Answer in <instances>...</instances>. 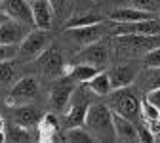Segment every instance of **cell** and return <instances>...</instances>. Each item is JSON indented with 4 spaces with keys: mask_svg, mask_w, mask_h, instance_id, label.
<instances>
[{
    "mask_svg": "<svg viewBox=\"0 0 160 143\" xmlns=\"http://www.w3.org/2000/svg\"><path fill=\"white\" fill-rule=\"evenodd\" d=\"M84 128L93 135L95 141H116L112 111L105 103H92L90 105L86 118H84Z\"/></svg>",
    "mask_w": 160,
    "mask_h": 143,
    "instance_id": "1",
    "label": "cell"
},
{
    "mask_svg": "<svg viewBox=\"0 0 160 143\" xmlns=\"http://www.w3.org/2000/svg\"><path fill=\"white\" fill-rule=\"evenodd\" d=\"M107 97H109V103L107 105L111 107L112 113L133 120L135 124L141 120V99H139L137 92L132 86L111 90V94Z\"/></svg>",
    "mask_w": 160,
    "mask_h": 143,
    "instance_id": "2",
    "label": "cell"
},
{
    "mask_svg": "<svg viewBox=\"0 0 160 143\" xmlns=\"http://www.w3.org/2000/svg\"><path fill=\"white\" fill-rule=\"evenodd\" d=\"M160 46V34H116L112 36V48L126 57H143L152 48Z\"/></svg>",
    "mask_w": 160,
    "mask_h": 143,
    "instance_id": "3",
    "label": "cell"
},
{
    "mask_svg": "<svg viewBox=\"0 0 160 143\" xmlns=\"http://www.w3.org/2000/svg\"><path fill=\"white\" fill-rule=\"evenodd\" d=\"M90 90L86 88V84H82V88H74L72 95H71V101L67 105V115H65V122L67 126H84V118H86V113L92 105V97H90Z\"/></svg>",
    "mask_w": 160,
    "mask_h": 143,
    "instance_id": "4",
    "label": "cell"
},
{
    "mask_svg": "<svg viewBox=\"0 0 160 143\" xmlns=\"http://www.w3.org/2000/svg\"><path fill=\"white\" fill-rule=\"evenodd\" d=\"M36 69L40 74H44L46 78H61L67 71L63 54L55 44H50L36 59Z\"/></svg>",
    "mask_w": 160,
    "mask_h": 143,
    "instance_id": "5",
    "label": "cell"
},
{
    "mask_svg": "<svg viewBox=\"0 0 160 143\" xmlns=\"http://www.w3.org/2000/svg\"><path fill=\"white\" fill-rule=\"evenodd\" d=\"M48 44H50V40H48L46 31L32 27L29 31V34L21 40V44H19L17 55L21 57L23 61H32V59H36L40 54L48 48Z\"/></svg>",
    "mask_w": 160,
    "mask_h": 143,
    "instance_id": "6",
    "label": "cell"
},
{
    "mask_svg": "<svg viewBox=\"0 0 160 143\" xmlns=\"http://www.w3.org/2000/svg\"><path fill=\"white\" fill-rule=\"evenodd\" d=\"M40 92V82L36 76H23L19 78L17 82L13 84V88L10 90V95L6 99V103L12 107L17 105H25L29 101H32Z\"/></svg>",
    "mask_w": 160,
    "mask_h": 143,
    "instance_id": "7",
    "label": "cell"
},
{
    "mask_svg": "<svg viewBox=\"0 0 160 143\" xmlns=\"http://www.w3.org/2000/svg\"><path fill=\"white\" fill-rule=\"evenodd\" d=\"M111 34H151L156 36L160 34V17H149L141 19V21H132V23H112L111 25Z\"/></svg>",
    "mask_w": 160,
    "mask_h": 143,
    "instance_id": "8",
    "label": "cell"
},
{
    "mask_svg": "<svg viewBox=\"0 0 160 143\" xmlns=\"http://www.w3.org/2000/svg\"><path fill=\"white\" fill-rule=\"evenodd\" d=\"M32 27L15 21L12 17H4L0 21V44H10V46H19L21 40L29 34Z\"/></svg>",
    "mask_w": 160,
    "mask_h": 143,
    "instance_id": "9",
    "label": "cell"
},
{
    "mask_svg": "<svg viewBox=\"0 0 160 143\" xmlns=\"http://www.w3.org/2000/svg\"><path fill=\"white\" fill-rule=\"evenodd\" d=\"M74 63H88V65H93L97 69H105V65L109 63V50L103 42L97 40L93 44L84 46L82 52L76 54Z\"/></svg>",
    "mask_w": 160,
    "mask_h": 143,
    "instance_id": "10",
    "label": "cell"
},
{
    "mask_svg": "<svg viewBox=\"0 0 160 143\" xmlns=\"http://www.w3.org/2000/svg\"><path fill=\"white\" fill-rule=\"evenodd\" d=\"M105 25L101 23H93V25H84V27H67V36L71 40H74L76 44H93L97 40H101V36L105 34Z\"/></svg>",
    "mask_w": 160,
    "mask_h": 143,
    "instance_id": "11",
    "label": "cell"
},
{
    "mask_svg": "<svg viewBox=\"0 0 160 143\" xmlns=\"http://www.w3.org/2000/svg\"><path fill=\"white\" fill-rule=\"evenodd\" d=\"M107 74H109L112 90H116V88L132 86L139 76V67H135L133 63H118V65L111 67L107 71Z\"/></svg>",
    "mask_w": 160,
    "mask_h": 143,
    "instance_id": "12",
    "label": "cell"
},
{
    "mask_svg": "<svg viewBox=\"0 0 160 143\" xmlns=\"http://www.w3.org/2000/svg\"><path fill=\"white\" fill-rule=\"evenodd\" d=\"M2 12L6 17H12L15 21H21L29 27H34L32 21V8L29 0H4L2 2Z\"/></svg>",
    "mask_w": 160,
    "mask_h": 143,
    "instance_id": "13",
    "label": "cell"
},
{
    "mask_svg": "<svg viewBox=\"0 0 160 143\" xmlns=\"http://www.w3.org/2000/svg\"><path fill=\"white\" fill-rule=\"evenodd\" d=\"M32 8V21L36 29H42V31H50L53 25V8L50 4V0H32L31 2Z\"/></svg>",
    "mask_w": 160,
    "mask_h": 143,
    "instance_id": "14",
    "label": "cell"
},
{
    "mask_svg": "<svg viewBox=\"0 0 160 143\" xmlns=\"http://www.w3.org/2000/svg\"><path fill=\"white\" fill-rule=\"evenodd\" d=\"M74 92V86H72V80L67 78V82H57L52 86L50 90V105L53 111H63L67 109L69 101H71V95Z\"/></svg>",
    "mask_w": 160,
    "mask_h": 143,
    "instance_id": "15",
    "label": "cell"
},
{
    "mask_svg": "<svg viewBox=\"0 0 160 143\" xmlns=\"http://www.w3.org/2000/svg\"><path fill=\"white\" fill-rule=\"evenodd\" d=\"M112 122H114L116 141H139V137H137V124L133 120L112 113Z\"/></svg>",
    "mask_w": 160,
    "mask_h": 143,
    "instance_id": "16",
    "label": "cell"
},
{
    "mask_svg": "<svg viewBox=\"0 0 160 143\" xmlns=\"http://www.w3.org/2000/svg\"><path fill=\"white\" fill-rule=\"evenodd\" d=\"M154 15L156 13H149V12H143L133 6H126V8L112 10L109 13V19H111V23H132V21H141V19L154 17Z\"/></svg>",
    "mask_w": 160,
    "mask_h": 143,
    "instance_id": "17",
    "label": "cell"
},
{
    "mask_svg": "<svg viewBox=\"0 0 160 143\" xmlns=\"http://www.w3.org/2000/svg\"><path fill=\"white\" fill-rule=\"evenodd\" d=\"M40 118H42V113H40L36 107H31V105H17L13 109V122L21 124L25 128H34L38 126Z\"/></svg>",
    "mask_w": 160,
    "mask_h": 143,
    "instance_id": "18",
    "label": "cell"
},
{
    "mask_svg": "<svg viewBox=\"0 0 160 143\" xmlns=\"http://www.w3.org/2000/svg\"><path fill=\"white\" fill-rule=\"evenodd\" d=\"M38 139L40 141H53L57 139V132H59V122H57V116L53 113H46L42 115L38 122Z\"/></svg>",
    "mask_w": 160,
    "mask_h": 143,
    "instance_id": "19",
    "label": "cell"
},
{
    "mask_svg": "<svg viewBox=\"0 0 160 143\" xmlns=\"http://www.w3.org/2000/svg\"><path fill=\"white\" fill-rule=\"evenodd\" d=\"M101 69H97L93 65H88V63H72L71 67H67L65 71V76L71 78L72 82H78V84H86L92 76H95Z\"/></svg>",
    "mask_w": 160,
    "mask_h": 143,
    "instance_id": "20",
    "label": "cell"
},
{
    "mask_svg": "<svg viewBox=\"0 0 160 143\" xmlns=\"http://www.w3.org/2000/svg\"><path fill=\"white\" fill-rule=\"evenodd\" d=\"M86 88L93 94V95H99V97H107L109 94H111V90H112V86H111V80H109V74H107V71H99L95 76H92L88 82H86Z\"/></svg>",
    "mask_w": 160,
    "mask_h": 143,
    "instance_id": "21",
    "label": "cell"
},
{
    "mask_svg": "<svg viewBox=\"0 0 160 143\" xmlns=\"http://www.w3.org/2000/svg\"><path fill=\"white\" fill-rule=\"evenodd\" d=\"M4 132H6V141H31L32 139L29 128L17 124V122H13V124H6Z\"/></svg>",
    "mask_w": 160,
    "mask_h": 143,
    "instance_id": "22",
    "label": "cell"
},
{
    "mask_svg": "<svg viewBox=\"0 0 160 143\" xmlns=\"http://www.w3.org/2000/svg\"><path fill=\"white\" fill-rule=\"evenodd\" d=\"M141 86L147 92L160 88V67H149L141 73Z\"/></svg>",
    "mask_w": 160,
    "mask_h": 143,
    "instance_id": "23",
    "label": "cell"
},
{
    "mask_svg": "<svg viewBox=\"0 0 160 143\" xmlns=\"http://www.w3.org/2000/svg\"><path fill=\"white\" fill-rule=\"evenodd\" d=\"M63 139L67 141H95L93 135L84 128V126H71L65 134H63Z\"/></svg>",
    "mask_w": 160,
    "mask_h": 143,
    "instance_id": "24",
    "label": "cell"
},
{
    "mask_svg": "<svg viewBox=\"0 0 160 143\" xmlns=\"http://www.w3.org/2000/svg\"><path fill=\"white\" fill-rule=\"evenodd\" d=\"M103 17L97 13H86V15H76L69 19L65 27H84V25H93V23H101Z\"/></svg>",
    "mask_w": 160,
    "mask_h": 143,
    "instance_id": "25",
    "label": "cell"
},
{
    "mask_svg": "<svg viewBox=\"0 0 160 143\" xmlns=\"http://www.w3.org/2000/svg\"><path fill=\"white\" fill-rule=\"evenodd\" d=\"M130 4L133 8H139L149 13H156V15L160 12V0H130Z\"/></svg>",
    "mask_w": 160,
    "mask_h": 143,
    "instance_id": "26",
    "label": "cell"
},
{
    "mask_svg": "<svg viewBox=\"0 0 160 143\" xmlns=\"http://www.w3.org/2000/svg\"><path fill=\"white\" fill-rule=\"evenodd\" d=\"M141 118L143 120H156V118H160V109L156 105H152L151 101L141 99Z\"/></svg>",
    "mask_w": 160,
    "mask_h": 143,
    "instance_id": "27",
    "label": "cell"
},
{
    "mask_svg": "<svg viewBox=\"0 0 160 143\" xmlns=\"http://www.w3.org/2000/svg\"><path fill=\"white\" fill-rule=\"evenodd\" d=\"M15 78V69L13 65L8 61H0V84H10Z\"/></svg>",
    "mask_w": 160,
    "mask_h": 143,
    "instance_id": "28",
    "label": "cell"
},
{
    "mask_svg": "<svg viewBox=\"0 0 160 143\" xmlns=\"http://www.w3.org/2000/svg\"><path fill=\"white\" fill-rule=\"evenodd\" d=\"M149 67H160V46L152 48L149 54L143 55V69Z\"/></svg>",
    "mask_w": 160,
    "mask_h": 143,
    "instance_id": "29",
    "label": "cell"
},
{
    "mask_svg": "<svg viewBox=\"0 0 160 143\" xmlns=\"http://www.w3.org/2000/svg\"><path fill=\"white\" fill-rule=\"evenodd\" d=\"M137 137H139V141H154V135H152L151 128L145 124V120L137 122Z\"/></svg>",
    "mask_w": 160,
    "mask_h": 143,
    "instance_id": "30",
    "label": "cell"
},
{
    "mask_svg": "<svg viewBox=\"0 0 160 143\" xmlns=\"http://www.w3.org/2000/svg\"><path fill=\"white\" fill-rule=\"evenodd\" d=\"M17 55V48L10 44H0V61H8Z\"/></svg>",
    "mask_w": 160,
    "mask_h": 143,
    "instance_id": "31",
    "label": "cell"
},
{
    "mask_svg": "<svg viewBox=\"0 0 160 143\" xmlns=\"http://www.w3.org/2000/svg\"><path fill=\"white\" fill-rule=\"evenodd\" d=\"M50 4H52L55 15H63L65 8H67V4H69V0H50Z\"/></svg>",
    "mask_w": 160,
    "mask_h": 143,
    "instance_id": "32",
    "label": "cell"
},
{
    "mask_svg": "<svg viewBox=\"0 0 160 143\" xmlns=\"http://www.w3.org/2000/svg\"><path fill=\"white\" fill-rule=\"evenodd\" d=\"M145 99H147V101H151L152 105H156V107L160 109V88L149 90V92H147V95H145Z\"/></svg>",
    "mask_w": 160,
    "mask_h": 143,
    "instance_id": "33",
    "label": "cell"
},
{
    "mask_svg": "<svg viewBox=\"0 0 160 143\" xmlns=\"http://www.w3.org/2000/svg\"><path fill=\"white\" fill-rule=\"evenodd\" d=\"M4 128H6V122H4V118H2V116H0V132H2Z\"/></svg>",
    "mask_w": 160,
    "mask_h": 143,
    "instance_id": "34",
    "label": "cell"
},
{
    "mask_svg": "<svg viewBox=\"0 0 160 143\" xmlns=\"http://www.w3.org/2000/svg\"><path fill=\"white\" fill-rule=\"evenodd\" d=\"M2 2H4V0H0V6H2Z\"/></svg>",
    "mask_w": 160,
    "mask_h": 143,
    "instance_id": "35",
    "label": "cell"
},
{
    "mask_svg": "<svg viewBox=\"0 0 160 143\" xmlns=\"http://www.w3.org/2000/svg\"><path fill=\"white\" fill-rule=\"evenodd\" d=\"M0 21H2V15H0Z\"/></svg>",
    "mask_w": 160,
    "mask_h": 143,
    "instance_id": "36",
    "label": "cell"
},
{
    "mask_svg": "<svg viewBox=\"0 0 160 143\" xmlns=\"http://www.w3.org/2000/svg\"><path fill=\"white\" fill-rule=\"evenodd\" d=\"M158 17H160V12H158Z\"/></svg>",
    "mask_w": 160,
    "mask_h": 143,
    "instance_id": "37",
    "label": "cell"
},
{
    "mask_svg": "<svg viewBox=\"0 0 160 143\" xmlns=\"http://www.w3.org/2000/svg\"><path fill=\"white\" fill-rule=\"evenodd\" d=\"M29 2H32V0H29Z\"/></svg>",
    "mask_w": 160,
    "mask_h": 143,
    "instance_id": "38",
    "label": "cell"
}]
</instances>
